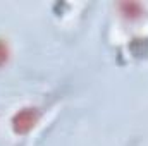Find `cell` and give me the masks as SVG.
Segmentation results:
<instances>
[{
    "label": "cell",
    "mask_w": 148,
    "mask_h": 146,
    "mask_svg": "<svg viewBox=\"0 0 148 146\" xmlns=\"http://www.w3.org/2000/svg\"><path fill=\"white\" fill-rule=\"evenodd\" d=\"M38 119H40V110L35 107H26V108L19 110L14 117H12V127L14 131L19 134H24L28 131H31L36 126Z\"/></svg>",
    "instance_id": "cell-1"
},
{
    "label": "cell",
    "mask_w": 148,
    "mask_h": 146,
    "mask_svg": "<svg viewBox=\"0 0 148 146\" xmlns=\"http://www.w3.org/2000/svg\"><path fill=\"white\" fill-rule=\"evenodd\" d=\"M7 59H9V46L3 40H0V65L5 64Z\"/></svg>",
    "instance_id": "cell-2"
}]
</instances>
